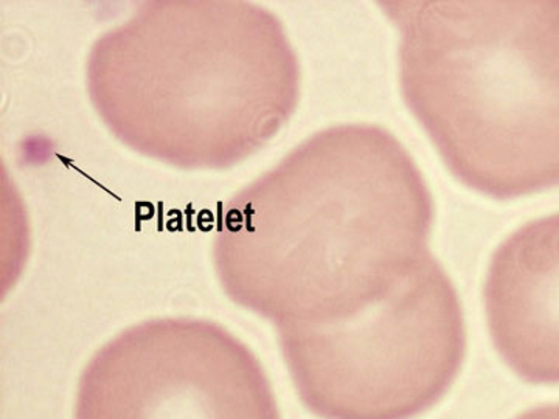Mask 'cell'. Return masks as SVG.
Returning <instances> with one entry per match:
<instances>
[{
  "label": "cell",
  "instance_id": "obj_1",
  "mask_svg": "<svg viewBox=\"0 0 559 419\" xmlns=\"http://www.w3.org/2000/svg\"><path fill=\"white\" fill-rule=\"evenodd\" d=\"M436 204L392 132H316L227 202L213 264L235 304L277 331L355 318L429 255Z\"/></svg>",
  "mask_w": 559,
  "mask_h": 419
},
{
  "label": "cell",
  "instance_id": "obj_3",
  "mask_svg": "<svg viewBox=\"0 0 559 419\" xmlns=\"http://www.w3.org/2000/svg\"><path fill=\"white\" fill-rule=\"evenodd\" d=\"M400 33L407 108L468 189L559 187V0L381 3Z\"/></svg>",
  "mask_w": 559,
  "mask_h": 419
},
{
  "label": "cell",
  "instance_id": "obj_7",
  "mask_svg": "<svg viewBox=\"0 0 559 419\" xmlns=\"http://www.w3.org/2000/svg\"><path fill=\"white\" fill-rule=\"evenodd\" d=\"M513 419H559V403L532 407V409L522 411Z\"/></svg>",
  "mask_w": 559,
  "mask_h": 419
},
{
  "label": "cell",
  "instance_id": "obj_2",
  "mask_svg": "<svg viewBox=\"0 0 559 419\" xmlns=\"http://www.w3.org/2000/svg\"><path fill=\"white\" fill-rule=\"evenodd\" d=\"M300 62L282 21L252 2H143L103 33L90 98L117 140L182 170H224L296 112Z\"/></svg>",
  "mask_w": 559,
  "mask_h": 419
},
{
  "label": "cell",
  "instance_id": "obj_4",
  "mask_svg": "<svg viewBox=\"0 0 559 419\" xmlns=\"http://www.w3.org/2000/svg\"><path fill=\"white\" fill-rule=\"evenodd\" d=\"M277 333L297 396L320 419H417L450 393L468 347L457 288L433 255L355 318Z\"/></svg>",
  "mask_w": 559,
  "mask_h": 419
},
{
  "label": "cell",
  "instance_id": "obj_5",
  "mask_svg": "<svg viewBox=\"0 0 559 419\" xmlns=\"http://www.w3.org/2000/svg\"><path fill=\"white\" fill-rule=\"evenodd\" d=\"M73 419H282L252 349L216 322L157 318L102 345L81 371Z\"/></svg>",
  "mask_w": 559,
  "mask_h": 419
},
{
  "label": "cell",
  "instance_id": "obj_6",
  "mask_svg": "<svg viewBox=\"0 0 559 419\" xmlns=\"http://www.w3.org/2000/svg\"><path fill=\"white\" fill-rule=\"evenodd\" d=\"M489 337L518 378L559 385V213L500 242L484 285Z\"/></svg>",
  "mask_w": 559,
  "mask_h": 419
}]
</instances>
